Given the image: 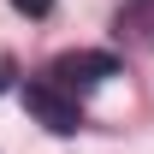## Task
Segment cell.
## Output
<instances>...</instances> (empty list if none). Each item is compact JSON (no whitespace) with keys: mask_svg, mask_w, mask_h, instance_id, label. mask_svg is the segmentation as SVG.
Here are the masks:
<instances>
[{"mask_svg":"<svg viewBox=\"0 0 154 154\" xmlns=\"http://www.w3.org/2000/svg\"><path fill=\"white\" fill-rule=\"evenodd\" d=\"M24 107H30L54 136H71L77 125H83V101H77L65 83H54V77H36V83L24 89Z\"/></svg>","mask_w":154,"mask_h":154,"instance_id":"1","label":"cell"},{"mask_svg":"<svg viewBox=\"0 0 154 154\" xmlns=\"http://www.w3.org/2000/svg\"><path fill=\"white\" fill-rule=\"evenodd\" d=\"M119 71V59L113 54H65V59H54V83H65V89H71V95H83V89H95L101 77H113Z\"/></svg>","mask_w":154,"mask_h":154,"instance_id":"2","label":"cell"},{"mask_svg":"<svg viewBox=\"0 0 154 154\" xmlns=\"http://www.w3.org/2000/svg\"><path fill=\"white\" fill-rule=\"evenodd\" d=\"M113 30H119V42H131V48L148 54L154 48V0H125L119 18H113Z\"/></svg>","mask_w":154,"mask_h":154,"instance_id":"3","label":"cell"},{"mask_svg":"<svg viewBox=\"0 0 154 154\" xmlns=\"http://www.w3.org/2000/svg\"><path fill=\"white\" fill-rule=\"evenodd\" d=\"M12 6H18L24 18H48V12H54V0H12Z\"/></svg>","mask_w":154,"mask_h":154,"instance_id":"4","label":"cell"}]
</instances>
